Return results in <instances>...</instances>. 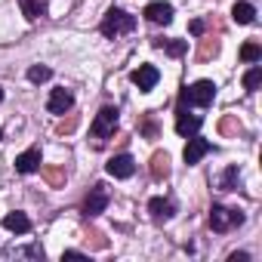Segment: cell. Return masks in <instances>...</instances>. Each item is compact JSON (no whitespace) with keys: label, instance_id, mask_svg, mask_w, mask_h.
<instances>
[{"label":"cell","instance_id":"cell-1","mask_svg":"<svg viewBox=\"0 0 262 262\" xmlns=\"http://www.w3.org/2000/svg\"><path fill=\"white\" fill-rule=\"evenodd\" d=\"M133 28H136V16H129V13H123V10H117V7H111V10L105 13L102 25H99V31H102L105 37H117V34H126V31H133Z\"/></svg>","mask_w":262,"mask_h":262},{"label":"cell","instance_id":"cell-2","mask_svg":"<svg viewBox=\"0 0 262 262\" xmlns=\"http://www.w3.org/2000/svg\"><path fill=\"white\" fill-rule=\"evenodd\" d=\"M117 114H120V111H117L114 105H105V108L96 114V120H93V126H90V136H93L99 145L114 136V129H117Z\"/></svg>","mask_w":262,"mask_h":262},{"label":"cell","instance_id":"cell-3","mask_svg":"<svg viewBox=\"0 0 262 262\" xmlns=\"http://www.w3.org/2000/svg\"><path fill=\"white\" fill-rule=\"evenodd\" d=\"M213 99H216V83H213V80H198V83H191L188 90H182L179 105H198V108H207V105H213Z\"/></svg>","mask_w":262,"mask_h":262},{"label":"cell","instance_id":"cell-4","mask_svg":"<svg viewBox=\"0 0 262 262\" xmlns=\"http://www.w3.org/2000/svg\"><path fill=\"white\" fill-rule=\"evenodd\" d=\"M237 225H244V213H241V210L213 204V210H210V228H213V231L225 234V231H231V228H237Z\"/></svg>","mask_w":262,"mask_h":262},{"label":"cell","instance_id":"cell-5","mask_svg":"<svg viewBox=\"0 0 262 262\" xmlns=\"http://www.w3.org/2000/svg\"><path fill=\"white\" fill-rule=\"evenodd\" d=\"M105 207H108V188H105L102 182H96V185L90 188L86 201H83V216H86V219H93V216L105 213Z\"/></svg>","mask_w":262,"mask_h":262},{"label":"cell","instance_id":"cell-6","mask_svg":"<svg viewBox=\"0 0 262 262\" xmlns=\"http://www.w3.org/2000/svg\"><path fill=\"white\" fill-rule=\"evenodd\" d=\"M210 151H213V142H210V139L188 136V145H185L182 158H185V164H188V167H194V164H201V158H207Z\"/></svg>","mask_w":262,"mask_h":262},{"label":"cell","instance_id":"cell-7","mask_svg":"<svg viewBox=\"0 0 262 262\" xmlns=\"http://www.w3.org/2000/svg\"><path fill=\"white\" fill-rule=\"evenodd\" d=\"M129 80H133V83L139 86V93H148V90H155V86H158L161 71H158L155 65H139L133 74H129Z\"/></svg>","mask_w":262,"mask_h":262},{"label":"cell","instance_id":"cell-8","mask_svg":"<svg viewBox=\"0 0 262 262\" xmlns=\"http://www.w3.org/2000/svg\"><path fill=\"white\" fill-rule=\"evenodd\" d=\"M0 259H31V262H40L43 259V247L40 244H28V247H4L0 250Z\"/></svg>","mask_w":262,"mask_h":262},{"label":"cell","instance_id":"cell-9","mask_svg":"<svg viewBox=\"0 0 262 262\" xmlns=\"http://www.w3.org/2000/svg\"><path fill=\"white\" fill-rule=\"evenodd\" d=\"M105 170H108V176H114V179H129L136 173V161L129 158V155H117V158H111L108 164H105Z\"/></svg>","mask_w":262,"mask_h":262},{"label":"cell","instance_id":"cell-10","mask_svg":"<svg viewBox=\"0 0 262 262\" xmlns=\"http://www.w3.org/2000/svg\"><path fill=\"white\" fill-rule=\"evenodd\" d=\"M71 105H74V96H71V90H65V86L53 90V93H50V99H47L50 114H68V111H71Z\"/></svg>","mask_w":262,"mask_h":262},{"label":"cell","instance_id":"cell-11","mask_svg":"<svg viewBox=\"0 0 262 262\" xmlns=\"http://www.w3.org/2000/svg\"><path fill=\"white\" fill-rule=\"evenodd\" d=\"M201 123H204V117L188 114V111L179 105V111H176V133H179V136H194L198 129H201Z\"/></svg>","mask_w":262,"mask_h":262},{"label":"cell","instance_id":"cell-12","mask_svg":"<svg viewBox=\"0 0 262 262\" xmlns=\"http://www.w3.org/2000/svg\"><path fill=\"white\" fill-rule=\"evenodd\" d=\"M142 16H145L148 22H155V25H170V22H173V7L164 4V0H158V4H148V7H145Z\"/></svg>","mask_w":262,"mask_h":262},{"label":"cell","instance_id":"cell-13","mask_svg":"<svg viewBox=\"0 0 262 262\" xmlns=\"http://www.w3.org/2000/svg\"><path fill=\"white\" fill-rule=\"evenodd\" d=\"M40 164H43V158H40V148L34 145V148H28V151H22L19 158H16V170L19 173H37L40 170Z\"/></svg>","mask_w":262,"mask_h":262},{"label":"cell","instance_id":"cell-14","mask_svg":"<svg viewBox=\"0 0 262 262\" xmlns=\"http://www.w3.org/2000/svg\"><path fill=\"white\" fill-rule=\"evenodd\" d=\"M148 213H151L155 222H167V219H173L176 207H173V201H167V198H151V201H148Z\"/></svg>","mask_w":262,"mask_h":262},{"label":"cell","instance_id":"cell-15","mask_svg":"<svg viewBox=\"0 0 262 262\" xmlns=\"http://www.w3.org/2000/svg\"><path fill=\"white\" fill-rule=\"evenodd\" d=\"M4 228H7V231H16V234H28V231H31V219H28L25 213H19V210H16V213H7V216H4Z\"/></svg>","mask_w":262,"mask_h":262},{"label":"cell","instance_id":"cell-16","mask_svg":"<svg viewBox=\"0 0 262 262\" xmlns=\"http://www.w3.org/2000/svg\"><path fill=\"white\" fill-rule=\"evenodd\" d=\"M231 19H234L237 25H253V22H256V7L247 4V0H237V4L231 7Z\"/></svg>","mask_w":262,"mask_h":262},{"label":"cell","instance_id":"cell-17","mask_svg":"<svg viewBox=\"0 0 262 262\" xmlns=\"http://www.w3.org/2000/svg\"><path fill=\"white\" fill-rule=\"evenodd\" d=\"M151 47H155V50H164V53L173 56V59H176V56H185V50H188L185 40H167V37H155Z\"/></svg>","mask_w":262,"mask_h":262},{"label":"cell","instance_id":"cell-18","mask_svg":"<svg viewBox=\"0 0 262 262\" xmlns=\"http://www.w3.org/2000/svg\"><path fill=\"white\" fill-rule=\"evenodd\" d=\"M237 188H241V170H237V164H231L219 176V191H237Z\"/></svg>","mask_w":262,"mask_h":262},{"label":"cell","instance_id":"cell-19","mask_svg":"<svg viewBox=\"0 0 262 262\" xmlns=\"http://www.w3.org/2000/svg\"><path fill=\"white\" fill-rule=\"evenodd\" d=\"M151 176L155 179H167L170 176V155L167 151H155L151 155Z\"/></svg>","mask_w":262,"mask_h":262},{"label":"cell","instance_id":"cell-20","mask_svg":"<svg viewBox=\"0 0 262 262\" xmlns=\"http://www.w3.org/2000/svg\"><path fill=\"white\" fill-rule=\"evenodd\" d=\"M19 7H22V13H25V19H28V22H34V19L47 16V4H43V0H19Z\"/></svg>","mask_w":262,"mask_h":262},{"label":"cell","instance_id":"cell-21","mask_svg":"<svg viewBox=\"0 0 262 262\" xmlns=\"http://www.w3.org/2000/svg\"><path fill=\"white\" fill-rule=\"evenodd\" d=\"M259 83H262V65H256V62H253V68L244 74V90H247V93H253V90H259Z\"/></svg>","mask_w":262,"mask_h":262},{"label":"cell","instance_id":"cell-22","mask_svg":"<svg viewBox=\"0 0 262 262\" xmlns=\"http://www.w3.org/2000/svg\"><path fill=\"white\" fill-rule=\"evenodd\" d=\"M241 59H244V62H250V65H253V62H259V59H262V47H259L256 40H247V43L241 47Z\"/></svg>","mask_w":262,"mask_h":262},{"label":"cell","instance_id":"cell-23","mask_svg":"<svg viewBox=\"0 0 262 262\" xmlns=\"http://www.w3.org/2000/svg\"><path fill=\"white\" fill-rule=\"evenodd\" d=\"M53 77V68H47V65H31L28 68V80L31 83H43V80H50Z\"/></svg>","mask_w":262,"mask_h":262},{"label":"cell","instance_id":"cell-24","mask_svg":"<svg viewBox=\"0 0 262 262\" xmlns=\"http://www.w3.org/2000/svg\"><path fill=\"white\" fill-rule=\"evenodd\" d=\"M47 173V182L50 185H62L65 182V170H43Z\"/></svg>","mask_w":262,"mask_h":262},{"label":"cell","instance_id":"cell-25","mask_svg":"<svg viewBox=\"0 0 262 262\" xmlns=\"http://www.w3.org/2000/svg\"><path fill=\"white\" fill-rule=\"evenodd\" d=\"M188 31H191L194 37H201V34L207 31V22H204V19H191V25H188Z\"/></svg>","mask_w":262,"mask_h":262},{"label":"cell","instance_id":"cell-26","mask_svg":"<svg viewBox=\"0 0 262 262\" xmlns=\"http://www.w3.org/2000/svg\"><path fill=\"white\" fill-rule=\"evenodd\" d=\"M216 50H219V43L213 40V43H204L201 47V59H210V56H216Z\"/></svg>","mask_w":262,"mask_h":262},{"label":"cell","instance_id":"cell-27","mask_svg":"<svg viewBox=\"0 0 262 262\" xmlns=\"http://www.w3.org/2000/svg\"><path fill=\"white\" fill-rule=\"evenodd\" d=\"M74 126H77V117H68V120H65V123L59 126V133H71Z\"/></svg>","mask_w":262,"mask_h":262},{"label":"cell","instance_id":"cell-28","mask_svg":"<svg viewBox=\"0 0 262 262\" xmlns=\"http://www.w3.org/2000/svg\"><path fill=\"white\" fill-rule=\"evenodd\" d=\"M228 262H250V253H231Z\"/></svg>","mask_w":262,"mask_h":262},{"label":"cell","instance_id":"cell-29","mask_svg":"<svg viewBox=\"0 0 262 262\" xmlns=\"http://www.w3.org/2000/svg\"><path fill=\"white\" fill-rule=\"evenodd\" d=\"M62 259H83V253H80V250H65Z\"/></svg>","mask_w":262,"mask_h":262},{"label":"cell","instance_id":"cell-30","mask_svg":"<svg viewBox=\"0 0 262 262\" xmlns=\"http://www.w3.org/2000/svg\"><path fill=\"white\" fill-rule=\"evenodd\" d=\"M0 102H4V90H0Z\"/></svg>","mask_w":262,"mask_h":262}]
</instances>
